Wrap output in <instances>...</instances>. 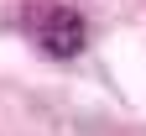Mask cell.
Segmentation results:
<instances>
[{
	"instance_id": "cell-1",
	"label": "cell",
	"mask_w": 146,
	"mask_h": 136,
	"mask_svg": "<svg viewBox=\"0 0 146 136\" xmlns=\"http://www.w3.org/2000/svg\"><path fill=\"white\" fill-rule=\"evenodd\" d=\"M26 26H31V37H36V47L52 52V58H73V52L84 47V16L68 11V5H42V11H31Z\"/></svg>"
}]
</instances>
